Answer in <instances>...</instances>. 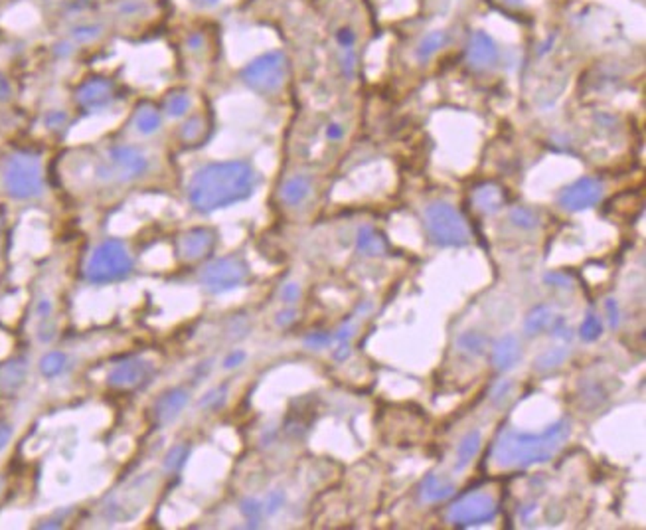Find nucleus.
Listing matches in <instances>:
<instances>
[{
    "label": "nucleus",
    "mask_w": 646,
    "mask_h": 530,
    "mask_svg": "<svg viewBox=\"0 0 646 530\" xmlns=\"http://www.w3.org/2000/svg\"><path fill=\"white\" fill-rule=\"evenodd\" d=\"M255 171L245 161H225L202 166L190 180L188 198L198 212H213L249 198Z\"/></svg>",
    "instance_id": "obj_1"
},
{
    "label": "nucleus",
    "mask_w": 646,
    "mask_h": 530,
    "mask_svg": "<svg viewBox=\"0 0 646 530\" xmlns=\"http://www.w3.org/2000/svg\"><path fill=\"white\" fill-rule=\"evenodd\" d=\"M569 437V424L560 420L540 434H526L504 430L494 445V463L498 467L526 469L538 463L550 461Z\"/></svg>",
    "instance_id": "obj_2"
},
{
    "label": "nucleus",
    "mask_w": 646,
    "mask_h": 530,
    "mask_svg": "<svg viewBox=\"0 0 646 530\" xmlns=\"http://www.w3.org/2000/svg\"><path fill=\"white\" fill-rule=\"evenodd\" d=\"M2 188L12 200H32L44 190V171L38 154H10L2 164Z\"/></svg>",
    "instance_id": "obj_3"
},
{
    "label": "nucleus",
    "mask_w": 646,
    "mask_h": 530,
    "mask_svg": "<svg viewBox=\"0 0 646 530\" xmlns=\"http://www.w3.org/2000/svg\"><path fill=\"white\" fill-rule=\"evenodd\" d=\"M425 228L431 241L441 248H463L471 241L464 218L447 202H431L425 208Z\"/></svg>",
    "instance_id": "obj_4"
},
{
    "label": "nucleus",
    "mask_w": 646,
    "mask_h": 530,
    "mask_svg": "<svg viewBox=\"0 0 646 530\" xmlns=\"http://www.w3.org/2000/svg\"><path fill=\"white\" fill-rule=\"evenodd\" d=\"M133 271V260L125 243L119 240H105L97 246L87 261L86 277L91 283H111L125 280Z\"/></svg>",
    "instance_id": "obj_5"
},
{
    "label": "nucleus",
    "mask_w": 646,
    "mask_h": 530,
    "mask_svg": "<svg viewBox=\"0 0 646 530\" xmlns=\"http://www.w3.org/2000/svg\"><path fill=\"white\" fill-rule=\"evenodd\" d=\"M285 77H287V56L279 50H273L255 58L242 71L243 83L261 96L277 93L285 83Z\"/></svg>",
    "instance_id": "obj_6"
},
{
    "label": "nucleus",
    "mask_w": 646,
    "mask_h": 530,
    "mask_svg": "<svg viewBox=\"0 0 646 530\" xmlns=\"http://www.w3.org/2000/svg\"><path fill=\"white\" fill-rule=\"evenodd\" d=\"M148 171V156L141 149L131 145L113 146L109 151L107 163L99 164L97 176L101 180L133 183Z\"/></svg>",
    "instance_id": "obj_7"
},
{
    "label": "nucleus",
    "mask_w": 646,
    "mask_h": 530,
    "mask_svg": "<svg viewBox=\"0 0 646 530\" xmlns=\"http://www.w3.org/2000/svg\"><path fill=\"white\" fill-rule=\"evenodd\" d=\"M249 275L247 263L233 255V258H220V260L208 263L200 273V281L210 293H225L245 283Z\"/></svg>",
    "instance_id": "obj_8"
},
{
    "label": "nucleus",
    "mask_w": 646,
    "mask_h": 530,
    "mask_svg": "<svg viewBox=\"0 0 646 530\" xmlns=\"http://www.w3.org/2000/svg\"><path fill=\"white\" fill-rule=\"evenodd\" d=\"M498 505L486 492H471L464 495L449 509L447 519L457 526H474L496 519Z\"/></svg>",
    "instance_id": "obj_9"
},
{
    "label": "nucleus",
    "mask_w": 646,
    "mask_h": 530,
    "mask_svg": "<svg viewBox=\"0 0 646 530\" xmlns=\"http://www.w3.org/2000/svg\"><path fill=\"white\" fill-rule=\"evenodd\" d=\"M601 196H603V184L593 176H583L561 190L560 206L569 212H581L593 208L601 200Z\"/></svg>",
    "instance_id": "obj_10"
},
{
    "label": "nucleus",
    "mask_w": 646,
    "mask_h": 530,
    "mask_svg": "<svg viewBox=\"0 0 646 530\" xmlns=\"http://www.w3.org/2000/svg\"><path fill=\"white\" fill-rule=\"evenodd\" d=\"M76 99L78 105L87 113L105 111L115 101V83L105 77H91L79 86Z\"/></svg>",
    "instance_id": "obj_11"
},
{
    "label": "nucleus",
    "mask_w": 646,
    "mask_h": 530,
    "mask_svg": "<svg viewBox=\"0 0 646 530\" xmlns=\"http://www.w3.org/2000/svg\"><path fill=\"white\" fill-rule=\"evenodd\" d=\"M153 374H155L153 362L143 358H133L117 364L109 372V384L115 388H141L151 382Z\"/></svg>",
    "instance_id": "obj_12"
},
{
    "label": "nucleus",
    "mask_w": 646,
    "mask_h": 530,
    "mask_svg": "<svg viewBox=\"0 0 646 530\" xmlns=\"http://www.w3.org/2000/svg\"><path fill=\"white\" fill-rule=\"evenodd\" d=\"M466 62L471 64V68L478 71L492 68L498 62V48L494 40L484 32H474L466 46Z\"/></svg>",
    "instance_id": "obj_13"
},
{
    "label": "nucleus",
    "mask_w": 646,
    "mask_h": 530,
    "mask_svg": "<svg viewBox=\"0 0 646 530\" xmlns=\"http://www.w3.org/2000/svg\"><path fill=\"white\" fill-rule=\"evenodd\" d=\"M216 243V234L208 228H194L180 238V253L186 260H200L210 253Z\"/></svg>",
    "instance_id": "obj_14"
},
{
    "label": "nucleus",
    "mask_w": 646,
    "mask_h": 530,
    "mask_svg": "<svg viewBox=\"0 0 646 530\" xmlns=\"http://www.w3.org/2000/svg\"><path fill=\"white\" fill-rule=\"evenodd\" d=\"M188 404V392L182 388H174L156 402L155 415L158 420V424H170L174 422L180 412L184 410V405Z\"/></svg>",
    "instance_id": "obj_15"
},
{
    "label": "nucleus",
    "mask_w": 646,
    "mask_h": 530,
    "mask_svg": "<svg viewBox=\"0 0 646 530\" xmlns=\"http://www.w3.org/2000/svg\"><path fill=\"white\" fill-rule=\"evenodd\" d=\"M520 360V342L514 335L502 337L492 348V364L498 370H510Z\"/></svg>",
    "instance_id": "obj_16"
},
{
    "label": "nucleus",
    "mask_w": 646,
    "mask_h": 530,
    "mask_svg": "<svg viewBox=\"0 0 646 530\" xmlns=\"http://www.w3.org/2000/svg\"><path fill=\"white\" fill-rule=\"evenodd\" d=\"M473 202L481 212L496 214L504 206V202H506V194H504L502 186H498V184H481L473 192Z\"/></svg>",
    "instance_id": "obj_17"
},
{
    "label": "nucleus",
    "mask_w": 646,
    "mask_h": 530,
    "mask_svg": "<svg viewBox=\"0 0 646 530\" xmlns=\"http://www.w3.org/2000/svg\"><path fill=\"white\" fill-rule=\"evenodd\" d=\"M26 374H28V364L24 358L8 360L4 367H0V390L4 394H14L18 388H22Z\"/></svg>",
    "instance_id": "obj_18"
},
{
    "label": "nucleus",
    "mask_w": 646,
    "mask_h": 530,
    "mask_svg": "<svg viewBox=\"0 0 646 530\" xmlns=\"http://www.w3.org/2000/svg\"><path fill=\"white\" fill-rule=\"evenodd\" d=\"M356 248L358 251L364 253V255L376 258V255H386L387 241L386 238H384L377 230H374L372 226H364V228L358 230Z\"/></svg>",
    "instance_id": "obj_19"
},
{
    "label": "nucleus",
    "mask_w": 646,
    "mask_h": 530,
    "mask_svg": "<svg viewBox=\"0 0 646 530\" xmlns=\"http://www.w3.org/2000/svg\"><path fill=\"white\" fill-rule=\"evenodd\" d=\"M310 194V180L303 174H297L289 178L287 183L283 184L281 188V198L283 202L289 204V206H299L300 202H305Z\"/></svg>",
    "instance_id": "obj_20"
},
{
    "label": "nucleus",
    "mask_w": 646,
    "mask_h": 530,
    "mask_svg": "<svg viewBox=\"0 0 646 530\" xmlns=\"http://www.w3.org/2000/svg\"><path fill=\"white\" fill-rule=\"evenodd\" d=\"M454 492V485L451 481H447L439 475H429L421 485V495H423L425 501L429 502H439L449 499Z\"/></svg>",
    "instance_id": "obj_21"
},
{
    "label": "nucleus",
    "mask_w": 646,
    "mask_h": 530,
    "mask_svg": "<svg viewBox=\"0 0 646 530\" xmlns=\"http://www.w3.org/2000/svg\"><path fill=\"white\" fill-rule=\"evenodd\" d=\"M478 449H481V432H469L457 449L454 471H464L469 467V463L474 459V455L478 454Z\"/></svg>",
    "instance_id": "obj_22"
},
{
    "label": "nucleus",
    "mask_w": 646,
    "mask_h": 530,
    "mask_svg": "<svg viewBox=\"0 0 646 530\" xmlns=\"http://www.w3.org/2000/svg\"><path fill=\"white\" fill-rule=\"evenodd\" d=\"M135 127L141 135H155L163 127V117L153 105L139 107V111L135 113Z\"/></svg>",
    "instance_id": "obj_23"
},
{
    "label": "nucleus",
    "mask_w": 646,
    "mask_h": 530,
    "mask_svg": "<svg viewBox=\"0 0 646 530\" xmlns=\"http://www.w3.org/2000/svg\"><path fill=\"white\" fill-rule=\"evenodd\" d=\"M447 42H449V34L443 32V30H437V32L427 34V36L419 42V46H417V52H415V54H417V59H419V62L431 59L439 50L443 48Z\"/></svg>",
    "instance_id": "obj_24"
},
{
    "label": "nucleus",
    "mask_w": 646,
    "mask_h": 530,
    "mask_svg": "<svg viewBox=\"0 0 646 530\" xmlns=\"http://www.w3.org/2000/svg\"><path fill=\"white\" fill-rule=\"evenodd\" d=\"M551 321H553V313H551L550 307H536L532 311L528 318H526V323H524V330H526V335L532 337V335H538L541 333L544 328H548L551 325Z\"/></svg>",
    "instance_id": "obj_25"
},
{
    "label": "nucleus",
    "mask_w": 646,
    "mask_h": 530,
    "mask_svg": "<svg viewBox=\"0 0 646 530\" xmlns=\"http://www.w3.org/2000/svg\"><path fill=\"white\" fill-rule=\"evenodd\" d=\"M190 107H192V99L182 89L168 93L164 99V111L170 117H184L190 111Z\"/></svg>",
    "instance_id": "obj_26"
},
{
    "label": "nucleus",
    "mask_w": 646,
    "mask_h": 530,
    "mask_svg": "<svg viewBox=\"0 0 646 530\" xmlns=\"http://www.w3.org/2000/svg\"><path fill=\"white\" fill-rule=\"evenodd\" d=\"M66 367H68V357L64 352H58V350L48 352L46 357L40 360V372L46 378L59 376L66 370Z\"/></svg>",
    "instance_id": "obj_27"
},
{
    "label": "nucleus",
    "mask_w": 646,
    "mask_h": 530,
    "mask_svg": "<svg viewBox=\"0 0 646 530\" xmlns=\"http://www.w3.org/2000/svg\"><path fill=\"white\" fill-rule=\"evenodd\" d=\"M565 357H568L565 348H548L546 352H541L540 357L536 358L534 367H536V370H540V372H546V370L560 367L561 362L565 360Z\"/></svg>",
    "instance_id": "obj_28"
},
{
    "label": "nucleus",
    "mask_w": 646,
    "mask_h": 530,
    "mask_svg": "<svg viewBox=\"0 0 646 530\" xmlns=\"http://www.w3.org/2000/svg\"><path fill=\"white\" fill-rule=\"evenodd\" d=\"M206 133V123L202 117H190L182 127H180V139L184 143H198Z\"/></svg>",
    "instance_id": "obj_29"
},
{
    "label": "nucleus",
    "mask_w": 646,
    "mask_h": 530,
    "mask_svg": "<svg viewBox=\"0 0 646 530\" xmlns=\"http://www.w3.org/2000/svg\"><path fill=\"white\" fill-rule=\"evenodd\" d=\"M103 28L95 24V22H86V24H79L76 28H71V40H76L78 44H91L101 36Z\"/></svg>",
    "instance_id": "obj_30"
},
{
    "label": "nucleus",
    "mask_w": 646,
    "mask_h": 530,
    "mask_svg": "<svg viewBox=\"0 0 646 530\" xmlns=\"http://www.w3.org/2000/svg\"><path fill=\"white\" fill-rule=\"evenodd\" d=\"M459 345H461V348H463L464 352L481 357L484 350H486V338H484L481 333L469 330V333H464L463 337L459 338Z\"/></svg>",
    "instance_id": "obj_31"
},
{
    "label": "nucleus",
    "mask_w": 646,
    "mask_h": 530,
    "mask_svg": "<svg viewBox=\"0 0 646 530\" xmlns=\"http://www.w3.org/2000/svg\"><path fill=\"white\" fill-rule=\"evenodd\" d=\"M146 10H148V4L145 0H121L117 6V12L127 20L141 18V16H145Z\"/></svg>",
    "instance_id": "obj_32"
},
{
    "label": "nucleus",
    "mask_w": 646,
    "mask_h": 530,
    "mask_svg": "<svg viewBox=\"0 0 646 530\" xmlns=\"http://www.w3.org/2000/svg\"><path fill=\"white\" fill-rule=\"evenodd\" d=\"M579 333H581V338L587 340V342L597 340V338L601 337V333H603L601 318L595 317V315H587L585 321H583V325H581V328H579Z\"/></svg>",
    "instance_id": "obj_33"
},
{
    "label": "nucleus",
    "mask_w": 646,
    "mask_h": 530,
    "mask_svg": "<svg viewBox=\"0 0 646 530\" xmlns=\"http://www.w3.org/2000/svg\"><path fill=\"white\" fill-rule=\"evenodd\" d=\"M510 220L518 228H524V230H532V228L538 226V218H536V214L532 212L530 208H514L510 214Z\"/></svg>",
    "instance_id": "obj_34"
},
{
    "label": "nucleus",
    "mask_w": 646,
    "mask_h": 530,
    "mask_svg": "<svg viewBox=\"0 0 646 530\" xmlns=\"http://www.w3.org/2000/svg\"><path fill=\"white\" fill-rule=\"evenodd\" d=\"M188 445H176L172 447L168 455H166V459H164V467L168 469V471H174V469H178L184 461H186V457H188Z\"/></svg>",
    "instance_id": "obj_35"
},
{
    "label": "nucleus",
    "mask_w": 646,
    "mask_h": 530,
    "mask_svg": "<svg viewBox=\"0 0 646 530\" xmlns=\"http://www.w3.org/2000/svg\"><path fill=\"white\" fill-rule=\"evenodd\" d=\"M223 402H225V386H220V388H216V390H212V392H208V394L204 396L200 404H202L204 408L216 410V408H220Z\"/></svg>",
    "instance_id": "obj_36"
},
{
    "label": "nucleus",
    "mask_w": 646,
    "mask_h": 530,
    "mask_svg": "<svg viewBox=\"0 0 646 530\" xmlns=\"http://www.w3.org/2000/svg\"><path fill=\"white\" fill-rule=\"evenodd\" d=\"M242 512L247 517L251 524H255V522H259L261 514H263V507H261V502L249 499V501L242 502Z\"/></svg>",
    "instance_id": "obj_37"
},
{
    "label": "nucleus",
    "mask_w": 646,
    "mask_h": 530,
    "mask_svg": "<svg viewBox=\"0 0 646 530\" xmlns=\"http://www.w3.org/2000/svg\"><path fill=\"white\" fill-rule=\"evenodd\" d=\"M330 340H332V337H330V335H324V333H315V335H310V337H307V340H305V342H307V345H309V347H312V348H322V347H327Z\"/></svg>",
    "instance_id": "obj_38"
},
{
    "label": "nucleus",
    "mask_w": 646,
    "mask_h": 530,
    "mask_svg": "<svg viewBox=\"0 0 646 530\" xmlns=\"http://www.w3.org/2000/svg\"><path fill=\"white\" fill-rule=\"evenodd\" d=\"M551 335L563 338V340H571V330L565 327L563 318H558V321L553 323V327H551Z\"/></svg>",
    "instance_id": "obj_39"
},
{
    "label": "nucleus",
    "mask_w": 646,
    "mask_h": 530,
    "mask_svg": "<svg viewBox=\"0 0 646 530\" xmlns=\"http://www.w3.org/2000/svg\"><path fill=\"white\" fill-rule=\"evenodd\" d=\"M281 295H283V301H287V303H295V301L299 299V295H300L299 285H295V283H289V285H285V287H283V293H281Z\"/></svg>",
    "instance_id": "obj_40"
},
{
    "label": "nucleus",
    "mask_w": 646,
    "mask_h": 530,
    "mask_svg": "<svg viewBox=\"0 0 646 530\" xmlns=\"http://www.w3.org/2000/svg\"><path fill=\"white\" fill-rule=\"evenodd\" d=\"M546 281L553 283L556 287H569L571 285V280H569L568 275H563V273H550V275H546Z\"/></svg>",
    "instance_id": "obj_41"
},
{
    "label": "nucleus",
    "mask_w": 646,
    "mask_h": 530,
    "mask_svg": "<svg viewBox=\"0 0 646 530\" xmlns=\"http://www.w3.org/2000/svg\"><path fill=\"white\" fill-rule=\"evenodd\" d=\"M12 439V427L6 422H0V451L10 444Z\"/></svg>",
    "instance_id": "obj_42"
},
{
    "label": "nucleus",
    "mask_w": 646,
    "mask_h": 530,
    "mask_svg": "<svg viewBox=\"0 0 646 530\" xmlns=\"http://www.w3.org/2000/svg\"><path fill=\"white\" fill-rule=\"evenodd\" d=\"M243 360H245V352H242V350H235V352H232L230 357L223 360V367L235 368V367H240Z\"/></svg>",
    "instance_id": "obj_43"
},
{
    "label": "nucleus",
    "mask_w": 646,
    "mask_h": 530,
    "mask_svg": "<svg viewBox=\"0 0 646 530\" xmlns=\"http://www.w3.org/2000/svg\"><path fill=\"white\" fill-rule=\"evenodd\" d=\"M281 502H283V492H279V491L271 492L269 499H267V512L273 514V512L277 511V509L281 507Z\"/></svg>",
    "instance_id": "obj_44"
},
{
    "label": "nucleus",
    "mask_w": 646,
    "mask_h": 530,
    "mask_svg": "<svg viewBox=\"0 0 646 530\" xmlns=\"http://www.w3.org/2000/svg\"><path fill=\"white\" fill-rule=\"evenodd\" d=\"M607 311L609 315H611V327L615 328L618 325V307H617V301L615 299H609L607 301Z\"/></svg>",
    "instance_id": "obj_45"
},
{
    "label": "nucleus",
    "mask_w": 646,
    "mask_h": 530,
    "mask_svg": "<svg viewBox=\"0 0 646 530\" xmlns=\"http://www.w3.org/2000/svg\"><path fill=\"white\" fill-rule=\"evenodd\" d=\"M66 123V113H61V111H54V113H49L48 115V125L49 127H59Z\"/></svg>",
    "instance_id": "obj_46"
},
{
    "label": "nucleus",
    "mask_w": 646,
    "mask_h": 530,
    "mask_svg": "<svg viewBox=\"0 0 646 530\" xmlns=\"http://www.w3.org/2000/svg\"><path fill=\"white\" fill-rule=\"evenodd\" d=\"M352 330H354V327H352V325H344V327L340 328L336 335H334V338H336L338 342H346L348 338L352 337Z\"/></svg>",
    "instance_id": "obj_47"
},
{
    "label": "nucleus",
    "mask_w": 646,
    "mask_h": 530,
    "mask_svg": "<svg viewBox=\"0 0 646 530\" xmlns=\"http://www.w3.org/2000/svg\"><path fill=\"white\" fill-rule=\"evenodd\" d=\"M344 135V131H342V127L336 125V123H332V125L327 129V137L328 139H332V141H338V139H342Z\"/></svg>",
    "instance_id": "obj_48"
},
{
    "label": "nucleus",
    "mask_w": 646,
    "mask_h": 530,
    "mask_svg": "<svg viewBox=\"0 0 646 530\" xmlns=\"http://www.w3.org/2000/svg\"><path fill=\"white\" fill-rule=\"evenodd\" d=\"M10 91H12V89H10V81L0 74V101H2V99H8Z\"/></svg>",
    "instance_id": "obj_49"
},
{
    "label": "nucleus",
    "mask_w": 646,
    "mask_h": 530,
    "mask_svg": "<svg viewBox=\"0 0 646 530\" xmlns=\"http://www.w3.org/2000/svg\"><path fill=\"white\" fill-rule=\"evenodd\" d=\"M38 315L40 318H48L52 315V303L48 299L40 301L38 303Z\"/></svg>",
    "instance_id": "obj_50"
},
{
    "label": "nucleus",
    "mask_w": 646,
    "mask_h": 530,
    "mask_svg": "<svg viewBox=\"0 0 646 530\" xmlns=\"http://www.w3.org/2000/svg\"><path fill=\"white\" fill-rule=\"evenodd\" d=\"M348 357H350V347H348L346 340V342H340V347H338V350L334 352V358H336V360H344V358Z\"/></svg>",
    "instance_id": "obj_51"
},
{
    "label": "nucleus",
    "mask_w": 646,
    "mask_h": 530,
    "mask_svg": "<svg viewBox=\"0 0 646 530\" xmlns=\"http://www.w3.org/2000/svg\"><path fill=\"white\" fill-rule=\"evenodd\" d=\"M290 321H295V311H285V313L277 315V323L279 325H289Z\"/></svg>",
    "instance_id": "obj_52"
},
{
    "label": "nucleus",
    "mask_w": 646,
    "mask_h": 530,
    "mask_svg": "<svg viewBox=\"0 0 646 530\" xmlns=\"http://www.w3.org/2000/svg\"><path fill=\"white\" fill-rule=\"evenodd\" d=\"M190 2L196 4V6H202V8H206V6H213L218 0H190Z\"/></svg>",
    "instance_id": "obj_53"
},
{
    "label": "nucleus",
    "mask_w": 646,
    "mask_h": 530,
    "mask_svg": "<svg viewBox=\"0 0 646 530\" xmlns=\"http://www.w3.org/2000/svg\"><path fill=\"white\" fill-rule=\"evenodd\" d=\"M0 489H2V481H0Z\"/></svg>",
    "instance_id": "obj_54"
}]
</instances>
